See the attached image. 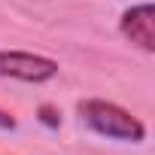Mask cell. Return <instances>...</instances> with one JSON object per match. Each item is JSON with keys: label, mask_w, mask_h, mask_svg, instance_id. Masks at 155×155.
Returning <instances> with one entry per match:
<instances>
[{"label": "cell", "mask_w": 155, "mask_h": 155, "mask_svg": "<svg viewBox=\"0 0 155 155\" xmlns=\"http://www.w3.org/2000/svg\"><path fill=\"white\" fill-rule=\"evenodd\" d=\"M79 119L91 131H97L110 140H122V143H143L146 140V125L110 101H82Z\"/></svg>", "instance_id": "6da1fadb"}, {"label": "cell", "mask_w": 155, "mask_h": 155, "mask_svg": "<svg viewBox=\"0 0 155 155\" xmlns=\"http://www.w3.org/2000/svg\"><path fill=\"white\" fill-rule=\"evenodd\" d=\"M0 76H12L21 82H49L58 76V64L34 52H0Z\"/></svg>", "instance_id": "7a4b0ae2"}, {"label": "cell", "mask_w": 155, "mask_h": 155, "mask_svg": "<svg viewBox=\"0 0 155 155\" xmlns=\"http://www.w3.org/2000/svg\"><path fill=\"white\" fill-rule=\"evenodd\" d=\"M119 28L131 43H137L146 52H155V6L152 3H140V6L125 9Z\"/></svg>", "instance_id": "3957f363"}, {"label": "cell", "mask_w": 155, "mask_h": 155, "mask_svg": "<svg viewBox=\"0 0 155 155\" xmlns=\"http://www.w3.org/2000/svg\"><path fill=\"white\" fill-rule=\"evenodd\" d=\"M40 122H43V125H49V128H58V125H61V116H58V110H55V107H49V104H46V107H40Z\"/></svg>", "instance_id": "277c9868"}, {"label": "cell", "mask_w": 155, "mask_h": 155, "mask_svg": "<svg viewBox=\"0 0 155 155\" xmlns=\"http://www.w3.org/2000/svg\"><path fill=\"white\" fill-rule=\"evenodd\" d=\"M0 128H6V131H12V128H15V119H12L9 113H0Z\"/></svg>", "instance_id": "5b68a950"}]
</instances>
